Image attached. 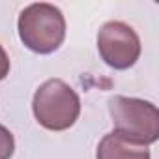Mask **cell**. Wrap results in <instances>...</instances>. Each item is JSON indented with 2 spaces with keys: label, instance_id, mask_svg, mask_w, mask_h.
Here are the masks:
<instances>
[{
  "label": "cell",
  "instance_id": "3",
  "mask_svg": "<svg viewBox=\"0 0 159 159\" xmlns=\"http://www.w3.org/2000/svg\"><path fill=\"white\" fill-rule=\"evenodd\" d=\"M109 112L114 133L120 137L140 146H150L159 139V111L153 103L139 98L114 96L109 99Z\"/></svg>",
  "mask_w": 159,
  "mask_h": 159
},
{
  "label": "cell",
  "instance_id": "1",
  "mask_svg": "<svg viewBox=\"0 0 159 159\" xmlns=\"http://www.w3.org/2000/svg\"><path fill=\"white\" fill-rule=\"evenodd\" d=\"M17 30L26 49L38 54H51L64 43L66 19L56 6L38 2L21 11Z\"/></svg>",
  "mask_w": 159,
  "mask_h": 159
},
{
  "label": "cell",
  "instance_id": "2",
  "mask_svg": "<svg viewBox=\"0 0 159 159\" xmlns=\"http://www.w3.org/2000/svg\"><path fill=\"white\" fill-rule=\"evenodd\" d=\"M32 112L41 127L49 131H66L81 114V99L62 79H49L34 94Z\"/></svg>",
  "mask_w": 159,
  "mask_h": 159
},
{
  "label": "cell",
  "instance_id": "5",
  "mask_svg": "<svg viewBox=\"0 0 159 159\" xmlns=\"http://www.w3.org/2000/svg\"><path fill=\"white\" fill-rule=\"evenodd\" d=\"M150 157L152 155L148 146L135 144L114 131L107 133L99 140L96 152V159H150Z\"/></svg>",
  "mask_w": 159,
  "mask_h": 159
},
{
  "label": "cell",
  "instance_id": "6",
  "mask_svg": "<svg viewBox=\"0 0 159 159\" xmlns=\"http://www.w3.org/2000/svg\"><path fill=\"white\" fill-rule=\"evenodd\" d=\"M15 152V139L11 131L0 124V159H11Z\"/></svg>",
  "mask_w": 159,
  "mask_h": 159
},
{
  "label": "cell",
  "instance_id": "7",
  "mask_svg": "<svg viewBox=\"0 0 159 159\" xmlns=\"http://www.w3.org/2000/svg\"><path fill=\"white\" fill-rule=\"evenodd\" d=\"M10 73V56L4 51V47L0 45V81H4Z\"/></svg>",
  "mask_w": 159,
  "mask_h": 159
},
{
  "label": "cell",
  "instance_id": "4",
  "mask_svg": "<svg viewBox=\"0 0 159 159\" xmlns=\"http://www.w3.org/2000/svg\"><path fill=\"white\" fill-rule=\"evenodd\" d=\"M101 60L112 69H129L140 56L139 34L124 21H109L98 32Z\"/></svg>",
  "mask_w": 159,
  "mask_h": 159
}]
</instances>
